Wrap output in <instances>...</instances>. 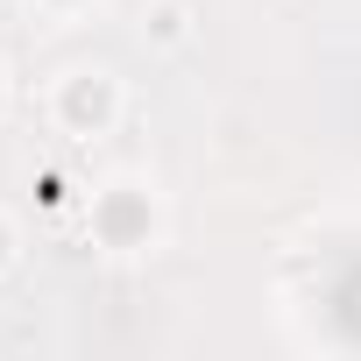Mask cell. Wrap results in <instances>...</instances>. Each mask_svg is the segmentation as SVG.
<instances>
[{
    "label": "cell",
    "instance_id": "cell-6",
    "mask_svg": "<svg viewBox=\"0 0 361 361\" xmlns=\"http://www.w3.org/2000/svg\"><path fill=\"white\" fill-rule=\"evenodd\" d=\"M57 8H78V0H57Z\"/></svg>",
    "mask_w": 361,
    "mask_h": 361
},
{
    "label": "cell",
    "instance_id": "cell-1",
    "mask_svg": "<svg viewBox=\"0 0 361 361\" xmlns=\"http://www.w3.org/2000/svg\"><path fill=\"white\" fill-rule=\"evenodd\" d=\"M121 106H128V99H121V78H114V71H99V64L71 71V78L57 85V99H50L57 128H64V135H78V142H92V135H114Z\"/></svg>",
    "mask_w": 361,
    "mask_h": 361
},
{
    "label": "cell",
    "instance_id": "cell-2",
    "mask_svg": "<svg viewBox=\"0 0 361 361\" xmlns=\"http://www.w3.org/2000/svg\"><path fill=\"white\" fill-rule=\"evenodd\" d=\"M92 234H99L106 248H149V234H156V206H149V192H135V185H106L99 206H92Z\"/></svg>",
    "mask_w": 361,
    "mask_h": 361
},
{
    "label": "cell",
    "instance_id": "cell-4",
    "mask_svg": "<svg viewBox=\"0 0 361 361\" xmlns=\"http://www.w3.org/2000/svg\"><path fill=\"white\" fill-rule=\"evenodd\" d=\"M15 262H22V227H15L8 213H0V276H8Z\"/></svg>",
    "mask_w": 361,
    "mask_h": 361
},
{
    "label": "cell",
    "instance_id": "cell-5",
    "mask_svg": "<svg viewBox=\"0 0 361 361\" xmlns=\"http://www.w3.org/2000/svg\"><path fill=\"white\" fill-rule=\"evenodd\" d=\"M0 114H8V78H0Z\"/></svg>",
    "mask_w": 361,
    "mask_h": 361
},
{
    "label": "cell",
    "instance_id": "cell-3",
    "mask_svg": "<svg viewBox=\"0 0 361 361\" xmlns=\"http://www.w3.org/2000/svg\"><path fill=\"white\" fill-rule=\"evenodd\" d=\"M185 36H192V8L185 0H149L142 8V43L149 50H177Z\"/></svg>",
    "mask_w": 361,
    "mask_h": 361
}]
</instances>
